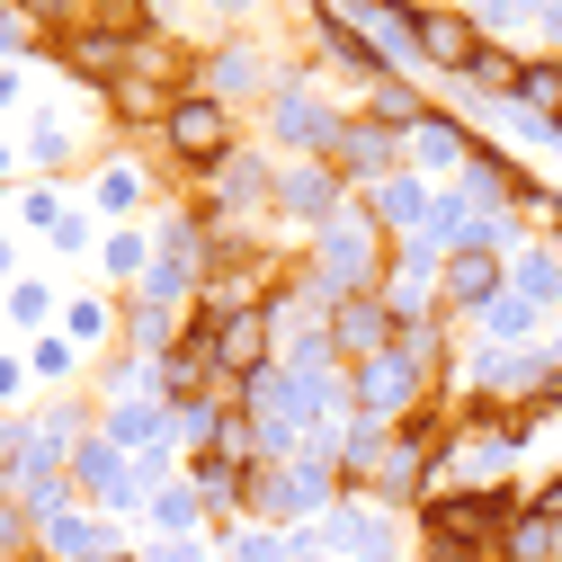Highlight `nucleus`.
Segmentation results:
<instances>
[{
	"label": "nucleus",
	"mask_w": 562,
	"mask_h": 562,
	"mask_svg": "<svg viewBox=\"0 0 562 562\" xmlns=\"http://www.w3.org/2000/svg\"><path fill=\"white\" fill-rule=\"evenodd\" d=\"M447 286H456L464 304H482V295H491V259H456V268H447Z\"/></svg>",
	"instance_id": "8"
},
{
	"label": "nucleus",
	"mask_w": 562,
	"mask_h": 562,
	"mask_svg": "<svg viewBox=\"0 0 562 562\" xmlns=\"http://www.w3.org/2000/svg\"><path fill=\"white\" fill-rule=\"evenodd\" d=\"M161 144H170L179 161H196V170H215V161L233 153V108H224V99H179V108L161 116Z\"/></svg>",
	"instance_id": "1"
},
{
	"label": "nucleus",
	"mask_w": 562,
	"mask_h": 562,
	"mask_svg": "<svg viewBox=\"0 0 562 562\" xmlns=\"http://www.w3.org/2000/svg\"><path fill=\"white\" fill-rule=\"evenodd\" d=\"M419 45H429L438 63H456V72H464V63L482 54V36H473L464 19H447V10H419Z\"/></svg>",
	"instance_id": "4"
},
{
	"label": "nucleus",
	"mask_w": 562,
	"mask_h": 562,
	"mask_svg": "<svg viewBox=\"0 0 562 562\" xmlns=\"http://www.w3.org/2000/svg\"><path fill=\"white\" fill-rule=\"evenodd\" d=\"M339 322H348V330H339L348 348H384V313H375V304H348Z\"/></svg>",
	"instance_id": "7"
},
{
	"label": "nucleus",
	"mask_w": 562,
	"mask_h": 562,
	"mask_svg": "<svg viewBox=\"0 0 562 562\" xmlns=\"http://www.w3.org/2000/svg\"><path fill=\"white\" fill-rule=\"evenodd\" d=\"M464 81H482V90H518L527 72H518V63H509V54H491V45H482V54L464 63Z\"/></svg>",
	"instance_id": "6"
},
{
	"label": "nucleus",
	"mask_w": 562,
	"mask_h": 562,
	"mask_svg": "<svg viewBox=\"0 0 562 562\" xmlns=\"http://www.w3.org/2000/svg\"><path fill=\"white\" fill-rule=\"evenodd\" d=\"M553 553H562V518H544V509L509 518V536H501V562H553Z\"/></svg>",
	"instance_id": "3"
},
{
	"label": "nucleus",
	"mask_w": 562,
	"mask_h": 562,
	"mask_svg": "<svg viewBox=\"0 0 562 562\" xmlns=\"http://www.w3.org/2000/svg\"><path fill=\"white\" fill-rule=\"evenodd\" d=\"M27 10H36V19H54L63 36H72V27H81V0H27Z\"/></svg>",
	"instance_id": "10"
},
{
	"label": "nucleus",
	"mask_w": 562,
	"mask_h": 562,
	"mask_svg": "<svg viewBox=\"0 0 562 562\" xmlns=\"http://www.w3.org/2000/svg\"><path fill=\"white\" fill-rule=\"evenodd\" d=\"M63 63H72V72H90V81H116V72H125V36L72 27V36H63Z\"/></svg>",
	"instance_id": "2"
},
{
	"label": "nucleus",
	"mask_w": 562,
	"mask_h": 562,
	"mask_svg": "<svg viewBox=\"0 0 562 562\" xmlns=\"http://www.w3.org/2000/svg\"><path fill=\"white\" fill-rule=\"evenodd\" d=\"M286 205H304V215H322V205H330V170H295Z\"/></svg>",
	"instance_id": "9"
},
{
	"label": "nucleus",
	"mask_w": 562,
	"mask_h": 562,
	"mask_svg": "<svg viewBox=\"0 0 562 562\" xmlns=\"http://www.w3.org/2000/svg\"><path fill=\"white\" fill-rule=\"evenodd\" d=\"M108 99H116L125 116H170V108H179V90H170V81H144V72H116Z\"/></svg>",
	"instance_id": "5"
}]
</instances>
